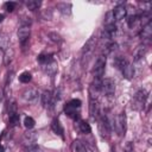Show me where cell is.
I'll use <instances>...</instances> for the list:
<instances>
[{
    "label": "cell",
    "mask_w": 152,
    "mask_h": 152,
    "mask_svg": "<svg viewBox=\"0 0 152 152\" xmlns=\"http://www.w3.org/2000/svg\"><path fill=\"white\" fill-rule=\"evenodd\" d=\"M97 121H99V131L101 137L104 139H108L110 137L112 131L114 129L113 119L107 114H100V118L97 119Z\"/></svg>",
    "instance_id": "cell-1"
},
{
    "label": "cell",
    "mask_w": 152,
    "mask_h": 152,
    "mask_svg": "<svg viewBox=\"0 0 152 152\" xmlns=\"http://www.w3.org/2000/svg\"><path fill=\"white\" fill-rule=\"evenodd\" d=\"M58 100H59V91L58 90H55L53 93L50 90H45L42 94V103H43V107L46 109H52Z\"/></svg>",
    "instance_id": "cell-2"
},
{
    "label": "cell",
    "mask_w": 152,
    "mask_h": 152,
    "mask_svg": "<svg viewBox=\"0 0 152 152\" xmlns=\"http://www.w3.org/2000/svg\"><path fill=\"white\" fill-rule=\"evenodd\" d=\"M146 101H147V91L145 89H139L135 93V95L133 96L132 108L135 110H141V109H144Z\"/></svg>",
    "instance_id": "cell-3"
},
{
    "label": "cell",
    "mask_w": 152,
    "mask_h": 152,
    "mask_svg": "<svg viewBox=\"0 0 152 152\" xmlns=\"http://www.w3.org/2000/svg\"><path fill=\"white\" fill-rule=\"evenodd\" d=\"M95 45H96V37L93 36L88 39V42L84 44V46L82 49V59H81L82 65H84V63L87 64L88 59L90 58V56H91V53L95 49Z\"/></svg>",
    "instance_id": "cell-4"
},
{
    "label": "cell",
    "mask_w": 152,
    "mask_h": 152,
    "mask_svg": "<svg viewBox=\"0 0 152 152\" xmlns=\"http://www.w3.org/2000/svg\"><path fill=\"white\" fill-rule=\"evenodd\" d=\"M104 68H106V56L102 53L97 57L94 66V78L96 80H103V74H104Z\"/></svg>",
    "instance_id": "cell-5"
},
{
    "label": "cell",
    "mask_w": 152,
    "mask_h": 152,
    "mask_svg": "<svg viewBox=\"0 0 152 152\" xmlns=\"http://www.w3.org/2000/svg\"><path fill=\"white\" fill-rule=\"evenodd\" d=\"M101 93L106 96V97H113L114 93H115V82L113 78H106L102 81V88H101Z\"/></svg>",
    "instance_id": "cell-6"
},
{
    "label": "cell",
    "mask_w": 152,
    "mask_h": 152,
    "mask_svg": "<svg viewBox=\"0 0 152 152\" xmlns=\"http://www.w3.org/2000/svg\"><path fill=\"white\" fill-rule=\"evenodd\" d=\"M126 122H127L126 114H125V112H121V113L118 115L116 121L114 122V128L116 129V132L119 133V135H120V137L125 135V133H126V128H127Z\"/></svg>",
    "instance_id": "cell-7"
},
{
    "label": "cell",
    "mask_w": 152,
    "mask_h": 152,
    "mask_svg": "<svg viewBox=\"0 0 152 152\" xmlns=\"http://www.w3.org/2000/svg\"><path fill=\"white\" fill-rule=\"evenodd\" d=\"M38 96H39V93H38V90L36 88H26L23 91V99L27 103H34V102H37Z\"/></svg>",
    "instance_id": "cell-8"
},
{
    "label": "cell",
    "mask_w": 152,
    "mask_h": 152,
    "mask_svg": "<svg viewBox=\"0 0 152 152\" xmlns=\"http://www.w3.org/2000/svg\"><path fill=\"white\" fill-rule=\"evenodd\" d=\"M37 138H38V137H37V133H36L34 131L28 129V131L24 134L21 142H23V145L25 146V148H27V147H31V146L37 145V144H36V142H37Z\"/></svg>",
    "instance_id": "cell-9"
},
{
    "label": "cell",
    "mask_w": 152,
    "mask_h": 152,
    "mask_svg": "<svg viewBox=\"0 0 152 152\" xmlns=\"http://www.w3.org/2000/svg\"><path fill=\"white\" fill-rule=\"evenodd\" d=\"M89 112L94 120H97L100 118V103L96 97L90 96V104H89Z\"/></svg>",
    "instance_id": "cell-10"
},
{
    "label": "cell",
    "mask_w": 152,
    "mask_h": 152,
    "mask_svg": "<svg viewBox=\"0 0 152 152\" xmlns=\"http://www.w3.org/2000/svg\"><path fill=\"white\" fill-rule=\"evenodd\" d=\"M30 32H31V30H30L28 25H23V26L19 27V30H18V39H19L21 45H25L26 42L28 40Z\"/></svg>",
    "instance_id": "cell-11"
},
{
    "label": "cell",
    "mask_w": 152,
    "mask_h": 152,
    "mask_svg": "<svg viewBox=\"0 0 152 152\" xmlns=\"http://www.w3.org/2000/svg\"><path fill=\"white\" fill-rule=\"evenodd\" d=\"M127 14V10L124 5H118L116 7H114L113 12H112V15H113V19L115 20H122Z\"/></svg>",
    "instance_id": "cell-12"
},
{
    "label": "cell",
    "mask_w": 152,
    "mask_h": 152,
    "mask_svg": "<svg viewBox=\"0 0 152 152\" xmlns=\"http://www.w3.org/2000/svg\"><path fill=\"white\" fill-rule=\"evenodd\" d=\"M42 68H43V70H44L45 74H48L50 76H53L57 72V62L55 59H51L50 62L43 64Z\"/></svg>",
    "instance_id": "cell-13"
},
{
    "label": "cell",
    "mask_w": 152,
    "mask_h": 152,
    "mask_svg": "<svg viewBox=\"0 0 152 152\" xmlns=\"http://www.w3.org/2000/svg\"><path fill=\"white\" fill-rule=\"evenodd\" d=\"M64 112H65V114H66L68 116L72 118L75 121L80 120V112H78V108H74V107H71L69 103H66V104L64 106Z\"/></svg>",
    "instance_id": "cell-14"
},
{
    "label": "cell",
    "mask_w": 152,
    "mask_h": 152,
    "mask_svg": "<svg viewBox=\"0 0 152 152\" xmlns=\"http://www.w3.org/2000/svg\"><path fill=\"white\" fill-rule=\"evenodd\" d=\"M121 72H122V75H124V77L125 78H127V80H131L132 77H133V75H134V66L128 62L121 70H120Z\"/></svg>",
    "instance_id": "cell-15"
},
{
    "label": "cell",
    "mask_w": 152,
    "mask_h": 152,
    "mask_svg": "<svg viewBox=\"0 0 152 152\" xmlns=\"http://www.w3.org/2000/svg\"><path fill=\"white\" fill-rule=\"evenodd\" d=\"M146 52H147V48L145 45L138 46V49L135 50V53H134V63H138L139 61H141L145 57Z\"/></svg>",
    "instance_id": "cell-16"
},
{
    "label": "cell",
    "mask_w": 152,
    "mask_h": 152,
    "mask_svg": "<svg viewBox=\"0 0 152 152\" xmlns=\"http://www.w3.org/2000/svg\"><path fill=\"white\" fill-rule=\"evenodd\" d=\"M77 127H78V131H80L81 133H83V134H88V133H90V131H91L89 124H88L87 121H84V120H81V119L77 120Z\"/></svg>",
    "instance_id": "cell-17"
},
{
    "label": "cell",
    "mask_w": 152,
    "mask_h": 152,
    "mask_svg": "<svg viewBox=\"0 0 152 152\" xmlns=\"http://www.w3.org/2000/svg\"><path fill=\"white\" fill-rule=\"evenodd\" d=\"M51 128H52V131H53L56 134H58V135H61L62 138H64V129H63L61 122H59L57 119H55V120L52 121V124H51Z\"/></svg>",
    "instance_id": "cell-18"
},
{
    "label": "cell",
    "mask_w": 152,
    "mask_h": 152,
    "mask_svg": "<svg viewBox=\"0 0 152 152\" xmlns=\"http://www.w3.org/2000/svg\"><path fill=\"white\" fill-rule=\"evenodd\" d=\"M71 151L72 152H87L83 141L81 140H74L71 144Z\"/></svg>",
    "instance_id": "cell-19"
},
{
    "label": "cell",
    "mask_w": 152,
    "mask_h": 152,
    "mask_svg": "<svg viewBox=\"0 0 152 152\" xmlns=\"http://www.w3.org/2000/svg\"><path fill=\"white\" fill-rule=\"evenodd\" d=\"M140 36L144 39H150L152 37V24L151 23L145 25V26H142V31H141Z\"/></svg>",
    "instance_id": "cell-20"
},
{
    "label": "cell",
    "mask_w": 152,
    "mask_h": 152,
    "mask_svg": "<svg viewBox=\"0 0 152 152\" xmlns=\"http://www.w3.org/2000/svg\"><path fill=\"white\" fill-rule=\"evenodd\" d=\"M114 65H115V68L116 69H119V70H121L127 63H128V61L125 58V57H122V56H116L115 58H114Z\"/></svg>",
    "instance_id": "cell-21"
},
{
    "label": "cell",
    "mask_w": 152,
    "mask_h": 152,
    "mask_svg": "<svg viewBox=\"0 0 152 152\" xmlns=\"http://www.w3.org/2000/svg\"><path fill=\"white\" fill-rule=\"evenodd\" d=\"M20 122V116L18 113H14V114H8V124L11 127H15L18 126Z\"/></svg>",
    "instance_id": "cell-22"
},
{
    "label": "cell",
    "mask_w": 152,
    "mask_h": 152,
    "mask_svg": "<svg viewBox=\"0 0 152 152\" xmlns=\"http://www.w3.org/2000/svg\"><path fill=\"white\" fill-rule=\"evenodd\" d=\"M8 44H10V40H8L7 34L0 32V48H1L2 50H7V49L10 48Z\"/></svg>",
    "instance_id": "cell-23"
},
{
    "label": "cell",
    "mask_w": 152,
    "mask_h": 152,
    "mask_svg": "<svg viewBox=\"0 0 152 152\" xmlns=\"http://www.w3.org/2000/svg\"><path fill=\"white\" fill-rule=\"evenodd\" d=\"M13 56H14V51H13V49L8 48L7 50H5V57H4V63H5V65H8V64L11 63Z\"/></svg>",
    "instance_id": "cell-24"
},
{
    "label": "cell",
    "mask_w": 152,
    "mask_h": 152,
    "mask_svg": "<svg viewBox=\"0 0 152 152\" xmlns=\"http://www.w3.org/2000/svg\"><path fill=\"white\" fill-rule=\"evenodd\" d=\"M25 5H26V7H27L28 10L34 11V10H38V8H39V6L42 5V2L38 1V0H28V1L25 2Z\"/></svg>",
    "instance_id": "cell-25"
},
{
    "label": "cell",
    "mask_w": 152,
    "mask_h": 152,
    "mask_svg": "<svg viewBox=\"0 0 152 152\" xmlns=\"http://www.w3.org/2000/svg\"><path fill=\"white\" fill-rule=\"evenodd\" d=\"M31 80H32V75L28 71H24V72H21L19 75V81L21 83H28Z\"/></svg>",
    "instance_id": "cell-26"
},
{
    "label": "cell",
    "mask_w": 152,
    "mask_h": 152,
    "mask_svg": "<svg viewBox=\"0 0 152 152\" xmlns=\"http://www.w3.org/2000/svg\"><path fill=\"white\" fill-rule=\"evenodd\" d=\"M51 59H53V57H52L51 55H45V53L39 55V56H38V58H37V61H38V63H40V65H43V64H45V63L50 62Z\"/></svg>",
    "instance_id": "cell-27"
},
{
    "label": "cell",
    "mask_w": 152,
    "mask_h": 152,
    "mask_svg": "<svg viewBox=\"0 0 152 152\" xmlns=\"http://www.w3.org/2000/svg\"><path fill=\"white\" fill-rule=\"evenodd\" d=\"M34 119L33 118H31V116H26L25 119H24V126L27 128V129H32L33 127H34Z\"/></svg>",
    "instance_id": "cell-28"
},
{
    "label": "cell",
    "mask_w": 152,
    "mask_h": 152,
    "mask_svg": "<svg viewBox=\"0 0 152 152\" xmlns=\"http://www.w3.org/2000/svg\"><path fill=\"white\" fill-rule=\"evenodd\" d=\"M48 36H49V38H50L53 43H61V42H62V37H61L57 32H50Z\"/></svg>",
    "instance_id": "cell-29"
},
{
    "label": "cell",
    "mask_w": 152,
    "mask_h": 152,
    "mask_svg": "<svg viewBox=\"0 0 152 152\" xmlns=\"http://www.w3.org/2000/svg\"><path fill=\"white\" fill-rule=\"evenodd\" d=\"M14 113H18V106L15 101H11L8 103V114H14Z\"/></svg>",
    "instance_id": "cell-30"
},
{
    "label": "cell",
    "mask_w": 152,
    "mask_h": 152,
    "mask_svg": "<svg viewBox=\"0 0 152 152\" xmlns=\"http://www.w3.org/2000/svg\"><path fill=\"white\" fill-rule=\"evenodd\" d=\"M15 6H17V4L13 2V1H7V2H5V8H6L7 12H12V11L15 8Z\"/></svg>",
    "instance_id": "cell-31"
},
{
    "label": "cell",
    "mask_w": 152,
    "mask_h": 152,
    "mask_svg": "<svg viewBox=\"0 0 152 152\" xmlns=\"http://www.w3.org/2000/svg\"><path fill=\"white\" fill-rule=\"evenodd\" d=\"M83 144H84V147H86V151L87 152H97L96 151V147L93 144H89V142H83Z\"/></svg>",
    "instance_id": "cell-32"
},
{
    "label": "cell",
    "mask_w": 152,
    "mask_h": 152,
    "mask_svg": "<svg viewBox=\"0 0 152 152\" xmlns=\"http://www.w3.org/2000/svg\"><path fill=\"white\" fill-rule=\"evenodd\" d=\"M59 6H61V7H64V10L62 11L64 14H70V12H71V11H70V8H71V5H70V4H65V2H64V4H61Z\"/></svg>",
    "instance_id": "cell-33"
},
{
    "label": "cell",
    "mask_w": 152,
    "mask_h": 152,
    "mask_svg": "<svg viewBox=\"0 0 152 152\" xmlns=\"http://www.w3.org/2000/svg\"><path fill=\"white\" fill-rule=\"evenodd\" d=\"M26 152H42V150H40L37 145H34V146L27 147V148H26Z\"/></svg>",
    "instance_id": "cell-34"
},
{
    "label": "cell",
    "mask_w": 152,
    "mask_h": 152,
    "mask_svg": "<svg viewBox=\"0 0 152 152\" xmlns=\"http://www.w3.org/2000/svg\"><path fill=\"white\" fill-rule=\"evenodd\" d=\"M2 99H4V91H2V89H0V102L2 101Z\"/></svg>",
    "instance_id": "cell-35"
},
{
    "label": "cell",
    "mask_w": 152,
    "mask_h": 152,
    "mask_svg": "<svg viewBox=\"0 0 152 152\" xmlns=\"http://www.w3.org/2000/svg\"><path fill=\"white\" fill-rule=\"evenodd\" d=\"M0 152H5V150H4V146L1 145V142H0Z\"/></svg>",
    "instance_id": "cell-36"
},
{
    "label": "cell",
    "mask_w": 152,
    "mask_h": 152,
    "mask_svg": "<svg viewBox=\"0 0 152 152\" xmlns=\"http://www.w3.org/2000/svg\"><path fill=\"white\" fill-rule=\"evenodd\" d=\"M4 18H5V17H4V14H0V23L4 20Z\"/></svg>",
    "instance_id": "cell-37"
}]
</instances>
